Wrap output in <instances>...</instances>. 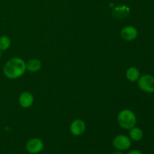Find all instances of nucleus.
Segmentation results:
<instances>
[{"instance_id":"1","label":"nucleus","mask_w":154,"mask_h":154,"mask_svg":"<svg viewBox=\"0 0 154 154\" xmlns=\"http://www.w3.org/2000/svg\"><path fill=\"white\" fill-rule=\"evenodd\" d=\"M26 70L25 62L20 58L14 57L5 63L3 72L8 78L14 80L20 78L25 73Z\"/></svg>"},{"instance_id":"2","label":"nucleus","mask_w":154,"mask_h":154,"mask_svg":"<svg viewBox=\"0 0 154 154\" xmlns=\"http://www.w3.org/2000/svg\"><path fill=\"white\" fill-rule=\"evenodd\" d=\"M117 122L123 129L129 130L135 126L137 118L133 111L129 109H124L119 113L117 116Z\"/></svg>"},{"instance_id":"3","label":"nucleus","mask_w":154,"mask_h":154,"mask_svg":"<svg viewBox=\"0 0 154 154\" xmlns=\"http://www.w3.org/2000/svg\"><path fill=\"white\" fill-rule=\"evenodd\" d=\"M138 86L145 93H154V77L150 75H144L138 80Z\"/></svg>"},{"instance_id":"4","label":"nucleus","mask_w":154,"mask_h":154,"mask_svg":"<svg viewBox=\"0 0 154 154\" xmlns=\"http://www.w3.org/2000/svg\"><path fill=\"white\" fill-rule=\"evenodd\" d=\"M132 144V140L129 138V137L126 136L125 135H117L114 138L112 142V145L117 150H126L131 147Z\"/></svg>"},{"instance_id":"5","label":"nucleus","mask_w":154,"mask_h":154,"mask_svg":"<svg viewBox=\"0 0 154 154\" xmlns=\"http://www.w3.org/2000/svg\"><path fill=\"white\" fill-rule=\"evenodd\" d=\"M44 148V143L40 138H34L29 140L26 144V149L29 153L37 154L42 151Z\"/></svg>"},{"instance_id":"6","label":"nucleus","mask_w":154,"mask_h":154,"mask_svg":"<svg viewBox=\"0 0 154 154\" xmlns=\"http://www.w3.org/2000/svg\"><path fill=\"white\" fill-rule=\"evenodd\" d=\"M138 32L137 29L132 26H125L124 28L122 29L121 32H120V35H121L122 38L127 42H132V41L135 40L138 36Z\"/></svg>"},{"instance_id":"7","label":"nucleus","mask_w":154,"mask_h":154,"mask_svg":"<svg viewBox=\"0 0 154 154\" xmlns=\"http://www.w3.org/2000/svg\"><path fill=\"white\" fill-rule=\"evenodd\" d=\"M86 124L82 120H74L70 126V132L74 136H80L85 132Z\"/></svg>"},{"instance_id":"8","label":"nucleus","mask_w":154,"mask_h":154,"mask_svg":"<svg viewBox=\"0 0 154 154\" xmlns=\"http://www.w3.org/2000/svg\"><path fill=\"white\" fill-rule=\"evenodd\" d=\"M34 96L29 92H23L19 96V104L24 108H28L33 105Z\"/></svg>"},{"instance_id":"9","label":"nucleus","mask_w":154,"mask_h":154,"mask_svg":"<svg viewBox=\"0 0 154 154\" xmlns=\"http://www.w3.org/2000/svg\"><path fill=\"white\" fill-rule=\"evenodd\" d=\"M130 14V8L128 6L122 5L115 7L112 11V15L116 19H124Z\"/></svg>"},{"instance_id":"10","label":"nucleus","mask_w":154,"mask_h":154,"mask_svg":"<svg viewBox=\"0 0 154 154\" xmlns=\"http://www.w3.org/2000/svg\"><path fill=\"white\" fill-rule=\"evenodd\" d=\"M26 68L30 72H37L42 68V63L38 59H32L26 63Z\"/></svg>"},{"instance_id":"11","label":"nucleus","mask_w":154,"mask_h":154,"mask_svg":"<svg viewBox=\"0 0 154 154\" xmlns=\"http://www.w3.org/2000/svg\"><path fill=\"white\" fill-rule=\"evenodd\" d=\"M126 76L131 82H136L140 78V72L137 68L130 67L126 71Z\"/></svg>"},{"instance_id":"12","label":"nucleus","mask_w":154,"mask_h":154,"mask_svg":"<svg viewBox=\"0 0 154 154\" xmlns=\"http://www.w3.org/2000/svg\"><path fill=\"white\" fill-rule=\"evenodd\" d=\"M129 137L132 141H139L143 138V132L140 128L138 127H132L129 129Z\"/></svg>"},{"instance_id":"13","label":"nucleus","mask_w":154,"mask_h":154,"mask_svg":"<svg viewBox=\"0 0 154 154\" xmlns=\"http://www.w3.org/2000/svg\"><path fill=\"white\" fill-rule=\"evenodd\" d=\"M11 44L10 38L6 35H2L0 37V50L1 51H6L8 49Z\"/></svg>"},{"instance_id":"14","label":"nucleus","mask_w":154,"mask_h":154,"mask_svg":"<svg viewBox=\"0 0 154 154\" xmlns=\"http://www.w3.org/2000/svg\"><path fill=\"white\" fill-rule=\"evenodd\" d=\"M127 154H143V153H141V151H139V150H131V151H129Z\"/></svg>"},{"instance_id":"15","label":"nucleus","mask_w":154,"mask_h":154,"mask_svg":"<svg viewBox=\"0 0 154 154\" xmlns=\"http://www.w3.org/2000/svg\"><path fill=\"white\" fill-rule=\"evenodd\" d=\"M111 154H124V153H123L122 151H120V150H116V151L113 152Z\"/></svg>"},{"instance_id":"16","label":"nucleus","mask_w":154,"mask_h":154,"mask_svg":"<svg viewBox=\"0 0 154 154\" xmlns=\"http://www.w3.org/2000/svg\"><path fill=\"white\" fill-rule=\"evenodd\" d=\"M1 57H2V51L0 50V59H1Z\"/></svg>"}]
</instances>
